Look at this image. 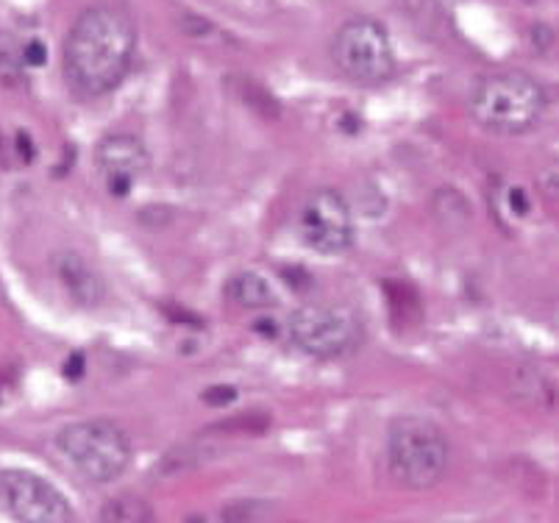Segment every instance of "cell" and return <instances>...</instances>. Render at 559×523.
Wrapping results in <instances>:
<instances>
[{
    "instance_id": "cell-1",
    "label": "cell",
    "mask_w": 559,
    "mask_h": 523,
    "mask_svg": "<svg viewBox=\"0 0 559 523\" xmlns=\"http://www.w3.org/2000/svg\"><path fill=\"white\" fill-rule=\"evenodd\" d=\"M136 50L134 20L117 7H90L64 39V79L81 98H100L123 84Z\"/></svg>"
},
{
    "instance_id": "cell-2",
    "label": "cell",
    "mask_w": 559,
    "mask_h": 523,
    "mask_svg": "<svg viewBox=\"0 0 559 523\" xmlns=\"http://www.w3.org/2000/svg\"><path fill=\"white\" fill-rule=\"evenodd\" d=\"M467 109L476 123L492 134H526L543 120L548 98L532 75L501 70L476 79Z\"/></svg>"
},
{
    "instance_id": "cell-3",
    "label": "cell",
    "mask_w": 559,
    "mask_h": 523,
    "mask_svg": "<svg viewBox=\"0 0 559 523\" xmlns=\"http://www.w3.org/2000/svg\"><path fill=\"white\" fill-rule=\"evenodd\" d=\"M388 468L395 485L406 490H431L451 468V443L445 431L424 415L395 418L388 429Z\"/></svg>"
},
{
    "instance_id": "cell-4",
    "label": "cell",
    "mask_w": 559,
    "mask_h": 523,
    "mask_svg": "<svg viewBox=\"0 0 559 523\" xmlns=\"http://www.w3.org/2000/svg\"><path fill=\"white\" fill-rule=\"evenodd\" d=\"M70 468L93 485H109L126 474L131 462V440L123 426L109 418H86L64 426L56 435Z\"/></svg>"
},
{
    "instance_id": "cell-5",
    "label": "cell",
    "mask_w": 559,
    "mask_h": 523,
    "mask_svg": "<svg viewBox=\"0 0 559 523\" xmlns=\"http://www.w3.org/2000/svg\"><path fill=\"white\" fill-rule=\"evenodd\" d=\"M284 334L307 357L343 359L365 343V323L348 304H307L289 314Z\"/></svg>"
},
{
    "instance_id": "cell-6",
    "label": "cell",
    "mask_w": 559,
    "mask_h": 523,
    "mask_svg": "<svg viewBox=\"0 0 559 523\" xmlns=\"http://www.w3.org/2000/svg\"><path fill=\"white\" fill-rule=\"evenodd\" d=\"M332 59L340 73L359 86H379L393 75L395 50L379 20H348L332 43Z\"/></svg>"
},
{
    "instance_id": "cell-7",
    "label": "cell",
    "mask_w": 559,
    "mask_h": 523,
    "mask_svg": "<svg viewBox=\"0 0 559 523\" xmlns=\"http://www.w3.org/2000/svg\"><path fill=\"white\" fill-rule=\"evenodd\" d=\"M0 501L17 523H70L73 507L53 482L25 468L0 471Z\"/></svg>"
},
{
    "instance_id": "cell-8",
    "label": "cell",
    "mask_w": 559,
    "mask_h": 523,
    "mask_svg": "<svg viewBox=\"0 0 559 523\" xmlns=\"http://www.w3.org/2000/svg\"><path fill=\"white\" fill-rule=\"evenodd\" d=\"M298 231L312 251L326 257L345 253L354 246V215L348 201L337 190H314L301 206Z\"/></svg>"
},
{
    "instance_id": "cell-9",
    "label": "cell",
    "mask_w": 559,
    "mask_h": 523,
    "mask_svg": "<svg viewBox=\"0 0 559 523\" xmlns=\"http://www.w3.org/2000/svg\"><path fill=\"white\" fill-rule=\"evenodd\" d=\"M95 165H98L100 176H104L106 187L111 195L123 198L129 195L136 179L145 176L151 167V156L145 142L136 134H126V131H115L106 134L95 148Z\"/></svg>"
},
{
    "instance_id": "cell-10",
    "label": "cell",
    "mask_w": 559,
    "mask_h": 523,
    "mask_svg": "<svg viewBox=\"0 0 559 523\" xmlns=\"http://www.w3.org/2000/svg\"><path fill=\"white\" fill-rule=\"evenodd\" d=\"M56 276L79 307L95 309L104 304L106 284L90 262L75 251L56 253Z\"/></svg>"
},
{
    "instance_id": "cell-11",
    "label": "cell",
    "mask_w": 559,
    "mask_h": 523,
    "mask_svg": "<svg viewBox=\"0 0 559 523\" xmlns=\"http://www.w3.org/2000/svg\"><path fill=\"white\" fill-rule=\"evenodd\" d=\"M510 395L526 409H554L559 401V388L551 376L540 368H515L510 379Z\"/></svg>"
},
{
    "instance_id": "cell-12",
    "label": "cell",
    "mask_w": 559,
    "mask_h": 523,
    "mask_svg": "<svg viewBox=\"0 0 559 523\" xmlns=\"http://www.w3.org/2000/svg\"><path fill=\"white\" fill-rule=\"evenodd\" d=\"M226 296L231 298L234 304H240L242 309H271L276 307L278 296L273 284L262 276V273L242 271L237 276L228 278L226 284Z\"/></svg>"
},
{
    "instance_id": "cell-13",
    "label": "cell",
    "mask_w": 559,
    "mask_h": 523,
    "mask_svg": "<svg viewBox=\"0 0 559 523\" xmlns=\"http://www.w3.org/2000/svg\"><path fill=\"white\" fill-rule=\"evenodd\" d=\"M100 523H156V518L148 501L134 492H126L106 501L100 510Z\"/></svg>"
},
{
    "instance_id": "cell-14",
    "label": "cell",
    "mask_w": 559,
    "mask_h": 523,
    "mask_svg": "<svg viewBox=\"0 0 559 523\" xmlns=\"http://www.w3.org/2000/svg\"><path fill=\"white\" fill-rule=\"evenodd\" d=\"M23 50L0 48V81L3 84H20L23 81Z\"/></svg>"
},
{
    "instance_id": "cell-15",
    "label": "cell",
    "mask_w": 559,
    "mask_h": 523,
    "mask_svg": "<svg viewBox=\"0 0 559 523\" xmlns=\"http://www.w3.org/2000/svg\"><path fill=\"white\" fill-rule=\"evenodd\" d=\"M20 50H23V62L28 64V68H43L45 59H48V48H45V43H39V39L25 43Z\"/></svg>"
},
{
    "instance_id": "cell-16",
    "label": "cell",
    "mask_w": 559,
    "mask_h": 523,
    "mask_svg": "<svg viewBox=\"0 0 559 523\" xmlns=\"http://www.w3.org/2000/svg\"><path fill=\"white\" fill-rule=\"evenodd\" d=\"M203 401L210 406H226L231 404V401H237V390L228 388V384H223V388H210L203 393Z\"/></svg>"
},
{
    "instance_id": "cell-17",
    "label": "cell",
    "mask_w": 559,
    "mask_h": 523,
    "mask_svg": "<svg viewBox=\"0 0 559 523\" xmlns=\"http://www.w3.org/2000/svg\"><path fill=\"white\" fill-rule=\"evenodd\" d=\"M14 154L23 156V162L34 159V145H32V140H28V134H23V131L17 134V148H14Z\"/></svg>"
},
{
    "instance_id": "cell-18",
    "label": "cell",
    "mask_w": 559,
    "mask_h": 523,
    "mask_svg": "<svg viewBox=\"0 0 559 523\" xmlns=\"http://www.w3.org/2000/svg\"><path fill=\"white\" fill-rule=\"evenodd\" d=\"M64 370H68L70 379H79V376H84V357H81V354H73Z\"/></svg>"
},
{
    "instance_id": "cell-19",
    "label": "cell",
    "mask_w": 559,
    "mask_h": 523,
    "mask_svg": "<svg viewBox=\"0 0 559 523\" xmlns=\"http://www.w3.org/2000/svg\"><path fill=\"white\" fill-rule=\"evenodd\" d=\"M435 3H443V7H456V3H462V0H435Z\"/></svg>"
}]
</instances>
